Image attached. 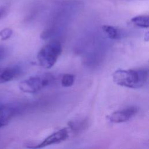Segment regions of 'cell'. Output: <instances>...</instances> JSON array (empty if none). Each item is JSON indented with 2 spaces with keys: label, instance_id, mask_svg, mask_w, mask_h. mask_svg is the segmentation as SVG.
Listing matches in <instances>:
<instances>
[{
  "label": "cell",
  "instance_id": "obj_11",
  "mask_svg": "<svg viewBox=\"0 0 149 149\" xmlns=\"http://www.w3.org/2000/svg\"><path fill=\"white\" fill-rule=\"evenodd\" d=\"M74 81V76L70 73H66L63 75L61 79V85L64 87L72 86Z\"/></svg>",
  "mask_w": 149,
  "mask_h": 149
},
{
  "label": "cell",
  "instance_id": "obj_3",
  "mask_svg": "<svg viewBox=\"0 0 149 149\" xmlns=\"http://www.w3.org/2000/svg\"><path fill=\"white\" fill-rule=\"evenodd\" d=\"M62 48L59 41H54L44 45L37 54V60L40 66L45 69L52 68L61 55Z\"/></svg>",
  "mask_w": 149,
  "mask_h": 149
},
{
  "label": "cell",
  "instance_id": "obj_12",
  "mask_svg": "<svg viewBox=\"0 0 149 149\" xmlns=\"http://www.w3.org/2000/svg\"><path fill=\"white\" fill-rule=\"evenodd\" d=\"M13 31L9 28H5L0 31V38L2 41L9 39L12 35Z\"/></svg>",
  "mask_w": 149,
  "mask_h": 149
},
{
  "label": "cell",
  "instance_id": "obj_13",
  "mask_svg": "<svg viewBox=\"0 0 149 149\" xmlns=\"http://www.w3.org/2000/svg\"><path fill=\"white\" fill-rule=\"evenodd\" d=\"M5 53H6V51L5 48L3 46L0 45V61L3 59V58L5 55Z\"/></svg>",
  "mask_w": 149,
  "mask_h": 149
},
{
  "label": "cell",
  "instance_id": "obj_8",
  "mask_svg": "<svg viewBox=\"0 0 149 149\" xmlns=\"http://www.w3.org/2000/svg\"><path fill=\"white\" fill-rule=\"evenodd\" d=\"M69 130H70L74 133H78L79 132L85 130L88 126V120L83 119L77 121H69L68 123Z\"/></svg>",
  "mask_w": 149,
  "mask_h": 149
},
{
  "label": "cell",
  "instance_id": "obj_9",
  "mask_svg": "<svg viewBox=\"0 0 149 149\" xmlns=\"http://www.w3.org/2000/svg\"><path fill=\"white\" fill-rule=\"evenodd\" d=\"M102 29L105 34L111 39L117 40L121 37L120 31L115 27L110 25H104L102 27Z\"/></svg>",
  "mask_w": 149,
  "mask_h": 149
},
{
  "label": "cell",
  "instance_id": "obj_6",
  "mask_svg": "<svg viewBox=\"0 0 149 149\" xmlns=\"http://www.w3.org/2000/svg\"><path fill=\"white\" fill-rule=\"evenodd\" d=\"M17 112V108L13 105H0V129L8 124Z\"/></svg>",
  "mask_w": 149,
  "mask_h": 149
},
{
  "label": "cell",
  "instance_id": "obj_7",
  "mask_svg": "<svg viewBox=\"0 0 149 149\" xmlns=\"http://www.w3.org/2000/svg\"><path fill=\"white\" fill-rule=\"evenodd\" d=\"M21 73V69L17 66L0 68V84L5 83L16 78Z\"/></svg>",
  "mask_w": 149,
  "mask_h": 149
},
{
  "label": "cell",
  "instance_id": "obj_10",
  "mask_svg": "<svg viewBox=\"0 0 149 149\" xmlns=\"http://www.w3.org/2000/svg\"><path fill=\"white\" fill-rule=\"evenodd\" d=\"M131 22L136 26L141 28H148L149 17L148 15H138L132 18Z\"/></svg>",
  "mask_w": 149,
  "mask_h": 149
},
{
  "label": "cell",
  "instance_id": "obj_14",
  "mask_svg": "<svg viewBox=\"0 0 149 149\" xmlns=\"http://www.w3.org/2000/svg\"><path fill=\"white\" fill-rule=\"evenodd\" d=\"M5 12V9L3 8L0 7V18L3 16Z\"/></svg>",
  "mask_w": 149,
  "mask_h": 149
},
{
  "label": "cell",
  "instance_id": "obj_1",
  "mask_svg": "<svg viewBox=\"0 0 149 149\" xmlns=\"http://www.w3.org/2000/svg\"><path fill=\"white\" fill-rule=\"evenodd\" d=\"M148 70L144 68L119 69L112 74L113 81L118 85L129 88H140L147 82Z\"/></svg>",
  "mask_w": 149,
  "mask_h": 149
},
{
  "label": "cell",
  "instance_id": "obj_5",
  "mask_svg": "<svg viewBox=\"0 0 149 149\" xmlns=\"http://www.w3.org/2000/svg\"><path fill=\"white\" fill-rule=\"evenodd\" d=\"M139 109L136 107H129L112 112L110 115H108L107 118L112 123H123L132 118L134 115H136Z\"/></svg>",
  "mask_w": 149,
  "mask_h": 149
},
{
  "label": "cell",
  "instance_id": "obj_2",
  "mask_svg": "<svg viewBox=\"0 0 149 149\" xmlns=\"http://www.w3.org/2000/svg\"><path fill=\"white\" fill-rule=\"evenodd\" d=\"M55 81L54 76L50 73H42L31 76L22 81L19 84V89L26 93H36L51 86Z\"/></svg>",
  "mask_w": 149,
  "mask_h": 149
},
{
  "label": "cell",
  "instance_id": "obj_4",
  "mask_svg": "<svg viewBox=\"0 0 149 149\" xmlns=\"http://www.w3.org/2000/svg\"><path fill=\"white\" fill-rule=\"evenodd\" d=\"M69 130L68 128H63L51 134L42 142L27 147L31 148H41L52 144H58L66 140L69 137Z\"/></svg>",
  "mask_w": 149,
  "mask_h": 149
}]
</instances>
